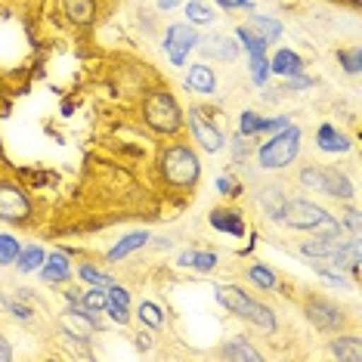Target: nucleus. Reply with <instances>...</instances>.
I'll list each match as a JSON object with an SVG mask.
<instances>
[{"label":"nucleus","instance_id":"obj_1","mask_svg":"<svg viewBox=\"0 0 362 362\" xmlns=\"http://www.w3.org/2000/svg\"><path fill=\"white\" fill-rule=\"evenodd\" d=\"M214 298H217L220 307H226L229 313H235L238 319L251 322L260 332H276V313L267 307V303L254 300L248 291H242L238 285H217L214 288Z\"/></svg>","mask_w":362,"mask_h":362},{"label":"nucleus","instance_id":"obj_2","mask_svg":"<svg viewBox=\"0 0 362 362\" xmlns=\"http://www.w3.org/2000/svg\"><path fill=\"white\" fill-rule=\"evenodd\" d=\"M158 170H161V180L168 186H174V189H189V186H195L199 183V177H202V161H199V155H195L189 146H168V149L161 152V158H158Z\"/></svg>","mask_w":362,"mask_h":362},{"label":"nucleus","instance_id":"obj_3","mask_svg":"<svg viewBox=\"0 0 362 362\" xmlns=\"http://www.w3.org/2000/svg\"><path fill=\"white\" fill-rule=\"evenodd\" d=\"M282 220L291 229H303V233H316V235H341L344 233L341 220L307 199H288Z\"/></svg>","mask_w":362,"mask_h":362},{"label":"nucleus","instance_id":"obj_4","mask_svg":"<svg viewBox=\"0 0 362 362\" xmlns=\"http://www.w3.org/2000/svg\"><path fill=\"white\" fill-rule=\"evenodd\" d=\"M300 143H303V130L298 124H288L285 130L273 134L269 143H263L257 149V161L263 170H285L298 161L300 155Z\"/></svg>","mask_w":362,"mask_h":362},{"label":"nucleus","instance_id":"obj_5","mask_svg":"<svg viewBox=\"0 0 362 362\" xmlns=\"http://www.w3.org/2000/svg\"><path fill=\"white\" fill-rule=\"evenodd\" d=\"M143 121L149 124L155 134H177L183 127V115H180L177 100L168 90H155L146 96L143 103Z\"/></svg>","mask_w":362,"mask_h":362},{"label":"nucleus","instance_id":"obj_6","mask_svg":"<svg viewBox=\"0 0 362 362\" xmlns=\"http://www.w3.org/2000/svg\"><path fill=\"white\" fill-rule=\"evenodd\" d=\"M199 31L195 25H183V22H177V25H168L164 31V53H168L170 65H177V69H183L186 65V56L199 47Z\"/></svg>","mask_w":362,"mask_h":362},{"label":"nucleus","instance_id":"obj_7","mask_svg":"<svg viewBox=\"0 0 362 362\" xmlns=\"http://www.w3.org/2000/svg\"><path fill=\"white\" fill-rule=\"evenodd\" d=\"M31 217V202L25 195V189L0 180V220L4 223H28Z\"/></svg>","mask_w":362,"mask_h":362},{"label":"nucleus","instance_id":"obj_8","mask_svg":"<svg viewBox=\"0 0 362 362\" xmlns=\"http://www.w3.org/2000/svg\"><path fill=\"white\" fill-rule=\"evenodd\" d=\"M186 124H189V130H192L195 143H199L204 152H223L226 149V134L217 127V121L204 118L202 109H189Z\"/></svg>","mask_w":362,"mask_h":362},{"label":"nucleus","instance_id":"obj_9","mask_svg":"<svg viewBox=\"0 0 362 362\" xmlns=\"http://www.w3.org/2000/svg\"><path fill=\"white\" fill-rule=\"evenodd\" d=\"M303 313H307V319L319 328V332H337V328H344V322H347L344 310L325 298H310L303 303Z\"/></svg>","mask_w":362,"mask_h":362},{"label":"nucleus","instance_id":"obj_10","mask_svg":"<svg viewBox=\"0 0 362 362\" xmlns=\"http://www.w3.org/2000/svg\"><path fill=\"white\" fill-rule=\"evenodd\" d=\"M319 192L332 195V199H344V202H350L353 195H356V186L350 183V177L344 174V170H337V168H325V164H322V186H319Z\"/></svg>","mask_w":362,"mask_h":362},{"label":"nucleus","instance_id":"obj_11","mask_svg":"<svg viewBox=\"0 0 362 362\" xmlns=\"http://www.w3.org/2000/svg\"><path fill=\"white\" fill-rule=\"evenodd\" d=\"M40 279H44L47 285H62L71 279V257L65 251H53L47 254L44 267H40Z\"/></svg>","mask_w":362,"mask_h":362},{"label":"nucleus","instance_id":"obj_12","mask_svg":"<svg viewBox=\"0 0 362 362\" xmlns=\"http://www.w3.org/2000/svg\"><path fill=\"white\" fill-rule=\"evenodd\" d=\"M208 220H211V226L217 229V233H226V235H233V238H242L245 233H248V223H245L242 211L217 208V211H211Z\"/></svg>","mask_w":362,"mask_h":362},{"label":"nucleus","instance_id":"obj_13","mask_svg":"<svg viewBox=\"0 0 362 362\" xmlns=\"http://www.w3.org/2000/svg\"><path fill=\"white\" fill-rule=\"evenodd\" d=\"M186 87L192 90V93L214 96L217 93V75H214L211 65L195 62V65H189V71H186Z\"/></svg>","mask_w":362,"mask_h":362},{"label":"nucleus","instance_id":"obj_14","mask_svg":"<svg viewBox=\"0 0 362 362\" xmlns=\"http://www.w3.org/2000/svg\"><path fill=\"white\" fill-rule=\"evenodd\" d=\"M344 238L341 235H316L313 242H303L300 245V254L310 260H332L337 251H341Z\"/></svg>","mask_w":362,"mask_h":362},{"label":"nucleus","instance_id":"obj_15","mask_svg":"<svg viewBox=\"0 0 362 362\" xmlns=\"http://www.w3.org/2000/svg\"><path fill=\"white\" fill-rule=\"evenodd\" d=\"M316 146L322 152H328V155H341V152L350 149V139L344 136L337 127H332V124H319V130H316Z\"/></svg>","mask_w":362,"mask_h":362},{"label":"nucleus","instance_id":"obj_16","mask_svg":"<svg viewBox=\"0 0 362 362\" xmlns=\"http://www.w3.org/2000/svg\"><path fill=\"white\" fill-rule=\"evenodd\" d=\"M269 71H273V75H282V78L300 75V71H303V59L294 50L282 47V50H276L273 59H269Z\"/></svg>","mask_w":362,"mask_h":362},{"label":"nucleus","instance_id":"obj_17","mask_svg":"<svg viewBox=\"0 0 362 362\" xmlns=\"http://www.w3.org/2000/svg\"><path fill=\"white\" fill-rule=\"evenodd\" d=\"M260 204H263V211H267L269 220H282L285 217L288 195L282 192V186H263L260 189Z\"/></svg>","mask_w":362,"mask_h":362},{"label":"nucleus","instance_id":"obj_18","mask_svg":"<svg viewBox=\"0 0 362 362\" xmlns=\"http://www.w3.org/2000/svg\"><path fill=\"white\" fill-rule=\"evenodd\" d=\"M199 47H202L204 56H211V59H220V62H233L235 56H238V44H233V40L223 37V35L208 37V40H204V44H199Z\"/></svg>","mask_w":362,"mask_h":362},{"label":"nucleus","instance_id":"obj_19","mask_svg":"<svg viewBox=\"0 0 362 362\" xmlns=\"http://www.w3.org/2000/svg\"><path fill=\"white\" fill-rule=\"evenodd\" d=\"M149 242H152V235L146 233V229H143V233H130V235L121 238V242L115 245V248H112L109 254H105V257H109L112 263H115V260H124V257H130V254H134V251L146 248V245H149Z\"/></svg>","mask_w":362,"mask_h":362},{"label":"nucleus","instance_id":"obj_20","mask_svg":"<svg viewBox=\"0 0 362 362\" xmlns=\"http://www.w3.org/2000/svg\"><path fill=\"white\" fill-rule=\"evenodd\" d=\"M245 276H248V282L254 288H260V291H276L279 288V276L273 273V267H267V263H251L248 269H245Z\"/></svg>","mask_w":362,"mask_h":362},{"label":"nucleus","instance_id":"obj_21","mask_svg":"<svg viewBox=\"0 0 362 362\" xmlns=\"http://www.w3.org/2000/svg\"><path fill=\"white\" fill-rule=\"evenodd\" d=\"M332 356L334 359H347V362H362V341L356 334H344L332 341Z\"/></svg>","mask_w":362,"mask_h":362},{"label":"nucleus","instance_id":"obj_22","mask_svg":"<svg viewBox=\"0 0 362 362\" xmlns=\"http://www.w3.org/2000/svg\"><path fill=\"white\" fill-rule=\"evenodd\" d=\"M220 356L223 359H248V362H260L263 353L254 350L245 337H233V341H226L223 347H220Z\"/></svg>","mask_w":362,"mask_h":362},{"label":"nucleus","instance_id":"obj_23","mask_svg":"<svg viewBox=\"0 0 362 362\" xmlns=\"http://www.w3.org/2000/svg\"><path fill=\"white\" fill-rule=\"evenodd\" d=\"M248 28H251V31H257V35L267 40V44H276V40L282 37V22L273 19V16H251Z\"/></svg>","mask_w":362,"mask_h":362},{"label":"nucleus","instance_id":"obj_24","mask_svg":"<svg viewBox=\"0 0 362 362\" xmlns=\"http://www.w3.org/2000/svg\"><path fill=\"white\" fill-rule=\"evenodd\" d=\"M44 260H47V254H44V248L40 245H28V248H22L19 251V257H16V269L19 273H37L40 267H44Z\"/></svg>","mask_w":362,"mask_h":362},{"label":"nucleus","instance_id":"obj_25","mask_svg":"<svg viewBox=\"0 0 362 362\" xmlns=\"http://www.w3.org/2000/svg\"><path fill=\"white\" fill-rule=\"evenodd\" d=\"M235 37H238V47H242V50H248V56H263L267 53V40H263L257 31H251L248 25H238L235 28Z\"/></svg>","mask_w":362,"mask_h":362},{"label":"nucleus","instance_id":"obj_26","mask_svg":"<svg viewBox=\"0 0 362 362\" xmlns=\"http://www.w3.org/2000/svg\"><path fill=\"white\" fill-rule=\"evenodd\" d=\"M186 19H189V25H211V22L217 19V13H214L204 0H189L186 4Z\"/></svg>","mask_w":362,"mask_h":362},{"label":"nucleus","instance_id":"obj_27","mask_svg":"<svg viewBox=\"0 0 362 362\" xmlns=\"http://www.w3.org/2000/svg\"><path fill=\"white\" fill-rule=\"evenodd\" d=\"M136 316H139V322H143L146 328H152V332H158V328H164V313L158 303H152V300H143L136 307Z\"/></svg>","mask_w":362,"mask_h":362},{"label":"nucleus","instance_id":"obj_28","mask_svg":"<svg viewBox=\"0 0 362 362\" xmlns=\"http://www.w3.org/2000/svg\"><path fill=\"white\" fill-rule=\"evenodd\" d=\"M62 4H65L69 19H75V22H90L96 16V4H93V0H62Z\"/></svg>","mask_w":362,"mask_h":362},{"label":"nucleus","instance_id":"obj_29","mask_svg":"<svg viewBox=\"0 0 362 362\" xmlns=\"http://www.w3.org/2000/svg\"><path fill=\"white\" fill-rule=\"evenodd\" d=\"M75 300H78V303H81V307H84V310H93V313H100V310H105V288L93 285V288H87V291H81Z\"/></svg>","mask_w":362,"mask_h":362},{"label":"nucleus","instance_id":"obj_30","mask_svg":"<svg viewBox=\"0 0 362 362\" xmlns=\"http://www.w3.org/2000/svg\"><path fill=\"white\" fill-rule=\"evenodd\" d=\"M19 251H22L19 238L10 235V233H0V267H10V263H16Z\"/></svg>","mask_w":362,"mask_h":362},{"label":"nucleus","instance_id":"obj_31","mask_svg":"<svg viewBox=\"0 0 362 362\" xmlns=\"http://www.w3.org/2000/svg\"><path fill=\"white\" fill-rule=\"evenodd\" d=\"M238 134H242V136H257V134H263V118H260L257 112L245 109L242 115H238Z\"/></svg>","mask_w":362,"mask_h":362},{"label":"nucleus","instance_id":"obj_32","mask_svg":"<svg viewBox=\"0 0 362 362\" xmlns=\"http://www.w3.org/2000/svg\"><path fill=\"white\" fill-rule=\"evenodd\" d=\"M269 78H273V71H269L267 53H263V56H251V81H254V84H257V87H267Z\"/></svg>","mask_w":362,"mask_h":362},{"label":"nucleus","instance_id":"obj_33","mask_svg":"<svg viewBox=\"0 0 362 362\" xmlns=\"http://www.w3.org/2000/svg\"><path fill=\"white\" fill-rule=\"evenodd\" d=\"M217 267V254L214 251H189V269L195 273H211Z\"/></svg>","mask_w":362,"mask_h":362},{"label":"nucleus","instance_id":"obj_34","mask_svg":"<svg viewBox=\"0 0 362 362\" xmlns=\"http://www.w3.org/2000/svg\"><path fill=\"white\" fill-rule=\"evenodd\" d=\"M337 62H341V69L347 71V75H359V71H362V50H359V47L341 50V53H337Z\"/></svg>","mask_w":362,"mask_h":362},{"label":"nucleus","instance_id":"obj_35","mask_svg":"<svg viewBox=\"0 0 362 362\" xmlns=\"http://www.w3.org/2000/svg\"><path fill=\"white\" fill-rule=\"evenodd\" d=\"M78 276L84 279L87 285H100V288H109V285H112V276L100 273V269H96L93 263H81V267H78Z\"/></svg>","mask_w":362,"mask_h":362},{"label":"nucleus","instance_id":"obj_36","mask_svg":"<svg viewBox=\"0 0 362 362\" xmlns=\"http://www.w3.org/2000/svg\"><path fill=\"white\" fill-rule=\"evenodd\" d=\"M298 180H300V186L316 189V192H319V186H322V164H303Z\"/></svg>","mask_w":362,"mask_h":362},{"label":"nucleus","instance_id":"obj_37","mask_svg":"<svg viewBox=\"0 0 362 362\" xmlns=\"http://www.w3.org/2000/svg\"><path fill=\"white\" fill-rule=\"evenodd\" d=\"M313 84H316V81L307 78V75H303V71H300V75L285 78V90H288V93H298V90H310Z\"/></svg>","mask_w":362,"mask_h":362},{"label":"nucleus","instance_id":"obj_38","mask_svg":"<svg viewBox=\"0 0 362 362\" xmlns=\"http://www.w3.org/2000/svg\"><path fill=\"white\" fill-rule=\"evenodd\" d=\"M105 313L115 325H127L130 322V307H118V303H105Z\"/></svg>","mask_w":362,"mask_h":362},{"label":"nucleus","instance_id":"obj_39","mask_svg":"<svg viewBox=\"0 0 362 362\" xmlns=\"http://www.w3.org/2000/svg\"><path fill=\"white\" fill-rule=\"evenodd\" d=\"M6 313L10 316H16V319H22V322H31V307H25V303H19V300H6Z\"/></svg>","mask_w":362,"mask_h":362},{"label":"nucleus","instance_id":"obj_40","mask_svg":"<svg viewBox=\"0 0 362 362\" xmlns=\"http://www.w3.org/2000/svg\"><path fill=\"white\" fill-rule=\"evenodd\" d=\"M217 192L226 195V199H235V195H242V186H235L233 180L223 174V177H217Z\"/></svg>","mask_w":362,"mask_h":362},{"label":"nucleus","instance_id":"obj_41","mask_svg":"<svg viewBox=\"0 0 362 362\" xmlns=\"http://www.w3.org/2000/svg\"><path fill=\"white\" fill-rule=\"evenodd\" d=\"M291 121L288 118H263V134H279V130H285Z\"/></svg>","mask_w":362,"mask_h":362},{"label":"nucleus","instance_id":"obj_42","mask_svg":"<svg viewBox=\"0 0 362 362\" xmlns=\"http://www.w3.org/2000/svg\"><path fill=\"white\" fill-rule=\"evenodd\" d=\"M248 139H251V136H242V134L235 136V143H233V155H235V158H245V155H248V152L254 149Z\"/></svg>","mask_w":362,"mask_h":362},{"label":"nucleus","instance_id":"obj_43","mask_svg":"<svg viewBox=\"0 0 362 362\" xmlns=\"http://www.w3.org/2000/svg\"><path fill=\"white\" fill-rule=\"evenodd\" d=\"M341 226H347L353 235H359V214L356 211H347V214H344V220H341Z\"/></svg>","mask_w":362,"mask_h":362},{"label":"nucleus","instance_id":"obj_44","mask_svg":"<svg viewBox=\"0 0 362 362\" xmlns=\"http://www.w3.org/2000/svg\"><path fill=\"white\" fill-rule=\"evenodd\" d=\"M217 6H223V10H251V0H217Z\"/></svg>","mask_w":362,"mask_h":362},{"label":"nucleus","instance_id":"obj_45","mask_svg":"<svg viewBox=\"0 0 362 362\" xmlns=\"http://www.w3.org/2000/svg\"><path fill=\"white\" fill-rule=\"evenodd\" d=\"M10 359H13V347H10V341L0 334V362H10Z\"/></svg>","mask_w":362,"mask_h":362},{"label":"nucleus","instance_id":"obj_46","mask_svg":"<svg viewBox=\"0 0 362 362\" xmlns=\"http://www.w3.org/2000/svg\"><path fill=\"white\" fill-rule=\"evenodd\" d=\"M134 341H136V347H139V350H152V334H146V332H136V337H134Z\"/></svg>","mask_w":362,"mask_h":362},{"label":"nucleus","instance_id":"obj_47","mask_svg":"<svg viewBox=\"0 0 362 362\" xmlns=\"http://www.w3.org/2000/svg\"><path fill=\"white\" fill-rule=\"evenodd\" d=\"M177 4H180V0H158V6H161V10H174Z\"/></svg>","mask_w":362,"mask_h":362}]
</instances>
